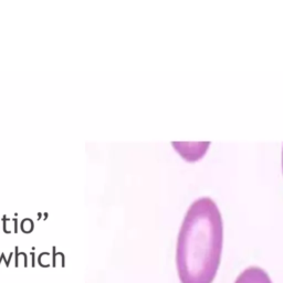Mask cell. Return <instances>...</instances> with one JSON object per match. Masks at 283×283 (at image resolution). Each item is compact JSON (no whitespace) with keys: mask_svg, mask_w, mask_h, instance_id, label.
I'll return each instance as SVG.
<instances>
[{"mask_svg":"<svg viewBox=\"0 0 283 283\" xmlns=\"http://www.w3.org/2000/svg\"><path fill=\"white\" fill-rule=\"evenodd\" d=\"M223 221L214 199L203 196L190 203L178 232L176 267L180 283H212L219 269Z\"/></svg>","mask_w":283,"mask_h":283,"instance_id":"obj_1","label":"cell"},{"mask_svg":"<svg viewBox=\"0 0 283 283\" xmlns=\"http://www.w3.org/2000/svg\"><path fill=\"white\" fill-rule=\"evenodd\" d=\"M234 283H272V281L263 269L249 267L238 275Z\"/></svg>","mask_w":283,"mask_h":283,"instance_id":"obj_3","label":"cell"},{"mask_svg":"<svg viewBox=\"0 0 283 283\" xmlns=\"http://www.w3.org/2000/svg\"><path fill=\"white\" fill-rule=\"evenodd\" d=\"M171 146L187 162H197L208 151L210 142H173Z\"/></svg>","mask_w":283,"mask_h":283,"instance_id":"obj_2","label":"cell"},{"mask_svg":"<svg viewBox=\"0 0 283 283\" xmlns=\"http://www.w3.org/2000/svg\"><path fill=\"white\" fill-rule=\"evenodd\" d=\"M281 164H282V173H283V146H282V156H281Z\"/></svg>","mask_w":283,"mask_h":283,"instance_id":"obj_4","label":"cell"}]
</instances>
